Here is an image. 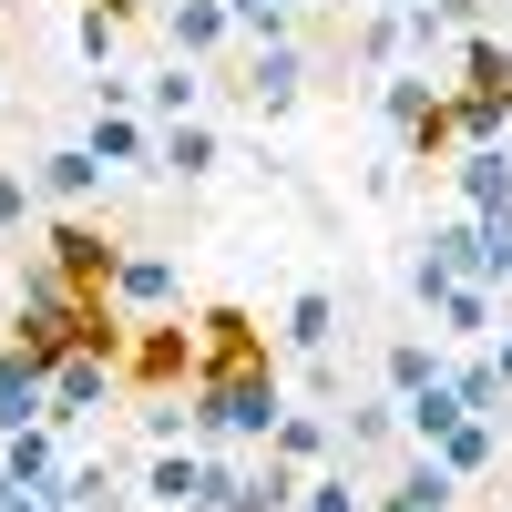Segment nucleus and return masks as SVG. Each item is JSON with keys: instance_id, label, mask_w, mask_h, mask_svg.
<instances>
[{"instance_id": "obj_1", "label": "nucleus", "mask_w": 512, "mask_h": 512, "mask_svg": "<svg viewBox=\"0 0 512 512\" xmlns=\"http://www.w3.org/2000/svg\"><path fill=\"white\" fill-rule=\"evenodd\" d=\"M195 338H205V369H195V390H185V410H195V451H236V441L267 451V431L287 420V379H277L267 328H256L246 308H205Z\"/></svg>"}, {"instance_id": "obj_2", "label": "nucleus", "mask_w": 512, "mask_h": 512, "mask_svg": "<svg viewBox=\"0 0 512 512\" xmlns=\"http://www.w3.org/2000/svg\"><path fill=\"white\" fill-rule=\"evenodd\" d=\"M11 338L21 349L52 369L62 349H82V338H93V349H123V308L113 297H93V287H72L52 256H41V267H21V297H11Z\"/></svg>"}, {"instance_id": "obj_3", "label": "nucleus", "mask_w": 512, "mask_h": 512, "mask_svg": "<svg viewBox=\"0 0 512 512\" xmlns=\"http://www.w3.org/2000/svg\"><path fill=\"white\" fill-rule=\"evenodd\" d=\"M195 369H205V338L195 328H175V318H134V328H123V390H134V400L195 390Z\"/></svg>"}, {"instance_id": "obj_4", "label": "nucleus", "mask_w": 512, "mask_h": 512, "mask_svg": "<svg viewBox=\"0 0 512 512\" xmlns=\"http://www.w3.org/2000/svg\"><path fill=\"white\" fill-rule=\"evenodd\" d=\"M113 390H123V349H93V338L62 349V359H52V431H82Z\"/></svg>"}, {"instance_id": "obj_5", "label": "nucleus", "mask_w": 512, "mask_h": 512, "mask_svg": "<svg viewBox=\"0 0 512 512\" xmlns=\"http://www.w3.org/2000/svg\"><path fill=\"white\" fill-rule=\"evenodd\" d=\"M41 256L72 277V287H93V297H113V267H123V246L93 226V216H52L41 226Z\"/></svg>"}, {"instance_id": "obj_6", "label": "nucleus", "mask_w": 512, "mask_h": 512, "mask_svg": "<svg viewBox=\"0 0 512 512\" xmlns=\"http://www.w3.org/2000/svg\"><path fill=\"white\" fill-rule=\"evenodd\" d=\"M297 93H308V41H297V31L256 41V52H246V103H256V123L297 113Z\"/></svg>"}, {"instance_id": "obj_7", "label": "nucleus", "mask_w": 512, "mask_h": 512, "mask_svg": "<svg viewBox=\"0 0 512 512\" xmlns=\"http://www.w3.org/2000/svg\"><path fill=\"white\" fill-rule=\"evenodd\" d=\"M492 318H502V287H482V277H451L431 297V338L441 349H492Z\"/></svg>"}, {"instance_id": "obj_8", "label": "nucleus", "mask_w": 512, "mask_h": 512, "mask_svg": "<svg viewBox=\"0 0 512 512\" xmlns=\"http://www.w3.org/2000/svg\"><path fill=\"white\" fill-rule=\"evenodd\" d=\"M154 21H164V52H175V62H216L226 41H236L226 0H154Z\"/></svg>"}, {"instance_id": "obj_9", "label": "nucleus", "mask_w": 512, "mask_h": 512, "mask_svg": "<svg viewBox=\"0 0 512 512\" xmlns=\"http://www.w3.org/2000/svg\"><path fill=\"white\" fill-rule=\"evenodd\" d=\"M451 502H461V472H451L441 451H410L400 472L369 492V512H451Z\"/></svg>"}, {"instance_id": "obj_10", "label": "nucleus", "mask_w": 512, "mask_h": 512, "mask_svg": "<svg viewBox=\"0 0 512 512\" xmlns=\"http://www.w3.org/2000/svg\"><path fill=\"white\" fill-rule=\"evenodd\" d=\"M144 502H154V512H185V502H216V451H195V441H175V451H154V461H144Z\"/></svg>"}, {"instance_id": "obj_11", "label": "nucleus", "mask_w": 512, "mask_h": 512, "mask_svg": "<svg viewBox=\"0 0 512 512\" xmlns=\"http://www.w3.org/2000/svg\"><path fill=\"white\" fill-rule=\"evenodd\" d=\"M31 420H52V369H41L21 338H0V441L31 431Z\"/></svg>"}, {"instance_id": "obj_12", "label": "nucleus", "mask_w": 512, "mask_h": 512, "mask_svg": "<svg viewBox=\"0 0 512 512\" xmlns=\"http://www.w3.org/2000/svg\"><path fill=\"white\" fill-rule=\"evenodd\" d=\"M226 164V134L205 113H185V123H154V175H175V185H205Z\"/></svg>"}, {"instance_id": "obj_13", "label": "nucleus", "mask_w": 512, "mask_h": 512, "mask_svg": "<svg viewBox=\"0 0 512 512\" xmlns=\"http://www.w3.org/2000/svg\"><path fill=\"white\" fill-rule=\"evenodd\" d=\"M0 472H11V492L52 502V492H62V472H72V461H62V431H52V420H31V431H11V441H0Z\"/></svg>"}, {"instance_id": "obj_14", "label": "nucleus", "mask_w": 512, "mask_h": 512, "mask_svg": "<svg viewBox=\"0 0 512 512\" xmlns=\"http://www.w3.org/2000/svg\"><path fill=\"white\" fill-rule=\"evenodd\" d=\"M113 308H123V318H164V308H175V256H164V246H123Z\"/></svg>"}, {"instance_id": "obj_15", "label": "nucleus", "mask_w": 512, "mask_h": 512, "mask_svg": "<svg viewBox=\"0 0 512 512\" xmlns=\"http://www.w3.org/2000/svg\"><path fill=\"white\" fill-rule=\"evenodd\" d=\"M451 195H461V216H502L512 205V154L502 144H461L451 154Z\"/></svg>"}, {"instance_id": "obj_16", "label": "nucleus", "mask_w": 512, "mask_h": 512, "mask_svg": "<svg viewBox=\"0 0 512 512\" xmlns=\"http://www.w3.org/2000/svg\"><path fill=\"white\" fill-rule=\"evenodd\" d=\"M82 144H93L103 175H123V164H154V123L134 103H93V134H82Z\"/></svg>"}, {"instance_id": "obj_17", "label": "nucleus", "mask_w": 512, "mask_h": 512, "mask_svg": "<svg viewBox=\"0 0 512 512\" xmlns=\"http://www.w3.org/2000/svg\"><path fill=\"white\" fill-rule=\"evenodd\" d=\"M431 379H451L441 338H390V349H379V390H390V400H420Z\"/></svg>"}, {"instance_id": "obj_18", "label": "nucleus", "mask_w": 512, "mask_h": 512, "mask_svg": "<svg viewBox=\"0 0 512 512\" xmlns=\"http://www.w3.org/2000/svg\"><path fill=\"white\" fill-rule=\"evenodd\" d=\"M31 185L62 205V216H82V205H93V185H103V164H93V144H52L31 164Z\"/></svg>"}, {"instance_id": "obj_19", "label": "nucleus", "mask_w": 512, "mask_h": 512, "mask_svg": "<svg viewBox=\"0 0 512 512\" xmlns=\"http://www.w3.org/2000/svg\"><path fill=\"white\" fill-rule=\"evenodd\" d=\"M328 338H338V287H297V297H287V318H277V349L328 359Z\"/></svg>"}, {"instance_id": "obj_20", "label": "nucleus", "mask_w": 512, "mask_h": 512, "mask_svg": "<svg viewBox=\"0 0 512 512\" xmlns=\"http://www.w3.org/2000/svg\"><path fill=\"white\" fill-rule=\"evenodd\" d=\"M451 62H461V93H492V103H512V41H492V31H461V41H451Z\"/></svg>"}, {"instance_id": "obj_21", "label": "nucleus", "mask_w": 512, "mask_h": 512, "mask_svg": "<svg viewBox=\"0 0 512 512\" xmlns=\"http://www.w3.org/2000/svg\"><path fill=\"white\" fill-rule=\"evenodd\" d=\"M431 451L451 461L461 482H492V472H502V420H451V431H441Z\"/></svg>"}, {"instance_id": "obj_22", "label": "nucleus", "mask_w": 512, "mask_h": 512, "mask_svg": "<svg viewBox=\"0 0 512 512\" xmlns=\"http://www.w3.org/2000/svg\"><path fill=\"white\" fill-rule=\"evenodd\" d=\"M267 451L287 461V472H328V461H338V431H328L318 410H287L277 431H267Z\"/></svg>"}, {"instance_id": "obj_23", "label": "nucleus", "mask_w": 512, "mask_h": 512, "mask_svg": "<svg viewBox=\"0 0 512 512\" xmlns=\"http://www.w3.org/2000/svg\"><path fill=\"white\" fill-rule=\"evenodd\" d=\"M451 390H461V410H472V420H512V390H502L492 349H461V359H451Z\"/></svg>"}, {"instance_id": "obj_24", "label": "nucleus", "mask_w": 512, "mask_h": 512, "mask_svg": "<svg viewBox=\"0 0 512 512\" xmlns=\"http://www.w3.org/2000/svg\"><path fill=\"white\" fill-rule=\"evenodd\" d=\"M410 431H400V400L390 390H379V400H359L349 410V431H338V451H349V461H369V451H400Z\"/></svg>"}, {"instance_id": "obj_25", "label": "nucleus", "mask_w": 512, "mask_h": 512, "mask_svg": "<svg viewBox=\"0 0 512 512\" xmlns=\"http://www.w3.org/2000/svg\"><path fill=\"white\" fill-rule=\"evenodd\" d=\"M144 113H154V123H185V113H205V62H164V72L144 82Z\"/></svg>"}, {"instance_id": "obj_26", "label": "nucleus", "mask_w": 512, "mask_h": 512, "mask_svg": "<svg viewBox=\"0 0 512 512\" xmlns=\"http://www.w3.org/2000/svg\"><path fill=\"white\" fill-rule=\"evenodd\" d=\"M431 103H441V82L420 72V62H400V72H379V113H390V134H410V123L431 113Z\"/></svg>"}, {"instance_id": "obj_27", "label": "nucleus", "mask_w": 512, "mask_h": 512, "mask_svg": "<svg viewBox=\"0 0 512 512\" xmlns=\"http://www.w3.org/2000/svg\"><path fill=\"white\" fill-rule=\"evenodd\" d=\"M451 420H472V410H461V390H451V379H431L420 400H400V431H410V451H431V441L451 431Z\"/></svg>"}, {"instance_id": "obj_28", "label": "nucleus", "mask_w": 512, "mask_h": 512, "mask_svg": "<svg viewBox=\"0 0 512 512\" xmlns=\"http://www.w3.org/2000/svg\"><path fill=\"white\" fill-rule=\"evenodd\" d=\"M123 21H134L123 0H93V11L72 21V41H82V62H93V72H113V52H123Z\"/></svg>"}, {"instance_id": "obj_29", "label": "nucleus", "mask_w": 512, "mask_h": 512, "mask_svg": "<svg viewBox=\"0 0 512 512\" xmlns=\"http://www.w3.org/2000/svg\"><path fill=\"white\" fill-rule=\"evenodd\" d=\"M52 502H72V512H123V482H113V461H72Z\"/></svg>"}, {"instance_id": "obj_30", "label": "nucleus", "mask_w": 512, "mask_h": 512, "mask_svg": "<svg viewBox=\"0 0 512 512\" xmlns=\"http://www.w3.org/2000/svg\"><path fill=\"white\" fill-rule=\"evenodd\" d=\"M472 236H482L472 246V277L482 287H512V205H502V216H472Z\"/></svg>"}, {"instance_id": "obj_31", "label": "nucleus", "mask_w": 512, "mask_h": 512, "mask_svg": "<svg viewBox=\"0 0 512 512\" xmlns=\"http://www.w3.org/2000/svg\"><path fill=\"white\" fill-rule=\"evenodd\" d=\"M451 123H461V144H502V134H512V103H492V93H451Z\"/></svg>"}, {"instance_id": "obj_32", "label": "nucleus", "mask_w": 512, "mask_h": 512, "mask_svg": "<svg viewBox=\"0 0 512 512\" xmlns=\"http://www.w3.org/2000/svg\"><path fill=\"white\" fill-rule=\"evenodd\" d=\"M472 246H482V236H472V216H441L420 256H431V267H451V277H472Z\"/></svg>"}, {"instance_id": "obj_33", "label": "nucleus", "mask_w": 512, "mask_h": 512, "mask_svg": "<svg viewBox=\"0 0 512 512\" xmlns=\"http://www.w3.org/2000/svg\"><path fill=\"white\" fill-rule=\"evenodd\" d=\"M236 11V31L246 41H277V31H297V0H226Z\"/></svg>"}, {"instance_id": "obj_34", "label": "nucleus", "mask_w": 512, "mask_h": 512, "mask_svg": "<svg viewBox=\"0 0 512 512\" xmlns=\"http://www.w3.org/2000/svg\"><path fill=\"white\" fill-rule=\"evenodd\" d=\"M41 205V185H31V164H0V236H21V216Z\"/></svg>"}, {"instance_id": "obj_35", "label": "nucleus", "mask_w": 512, "mask_h": 512, "mask_svg": "<svg viewBox=\"0 0 512 512\" xmlns=\"http://www.w3.org/2000/svg\"><path fill=\"white\" fill-rule=\"evenodd\" d=\"M492 369H502V390H512V328H492Z\"/></svg>"}, {"instance_id": "obj_36", "label": "nucleus", "mask_w": 512, "mask_h": 512, "mask_svg": "<svg viewBox=\"0 0 512 512\" xmlns=\"http://www.w3.org/2000/svg\"><path fill=\"white\" fill-rule=\"evenodd\" d=\"M349 11H410V0H349Z\"/></svg>"}, {"instance_id": "obj_37", "label": "nucleus", "mask_w": 512, "mask_h": 512, "mask_svg": "<svg viewBox=\"0 0 512 512\" xmlns=\"http://www.w3.org/2000/svg\"><path fill=\"white\" fill-rule=\"evenodd\" d=\"M31 512H72V502H31Z\"/></svg>"}, {"instance_id": "obj_38", "label": "nucleus", "mask_w": 512, "mask_h": 512, "mask_svg": "<svg viewBox=\"0 0 512 512\" xmlns=\"http://www.w3.org/2000/svg\"><path fill=\"white\" fill-rule=\"evenodd\" d=\"M123 11H154V0H123Z\"/></svg>"}, {"instance_id": "obj_39", "label": "nucleus", "mask_w": 512, "mask_h": 512, "mask_svg": "<svg viewBox=\"0 0 512 512\" xmlns=\"http://www.w3.org/2000/svg\"><path fill=\"white\" fill-rule=\"evenodd\" d=\"M185 512H216V502H185Z\"/></svg>"}, {"instance_id": "obj_40", "label": "nucleus", "mask_w": 512, "mask_h": 512, "mask_svg": "<svg viewBox=\"0 0 512 512\" xmlns=\"http://www.w3.org/2000/svg\"><path fill=\"white\" fill-rule=\"evenodd\" d=\"M0 103H11V93H0Z\"/></svg>"}]
</instances>
